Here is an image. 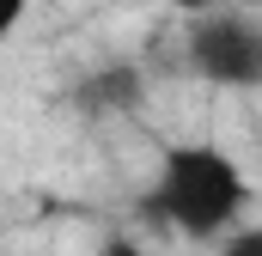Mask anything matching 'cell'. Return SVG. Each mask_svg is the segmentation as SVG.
Listing matches in <instances>:
<instances>
[{"label":"cell","instance_id":"cell-1","mask_svg":"<svg viewBox=\"0 0 262 256\" xmlns=\"http://www.w3.org/2000/svg\"><path fill=\"white\" fill-rule=\"evenodd\" d=\"M250 207V177L244 165L226 153V146H207V140H183L159 159V177L152 189L140 195V214L152 226H171L177 238H226L238 232Z\"/></svg>","mask_w":262,"mask_h":256},{"label":"cell","instance_id":"cell-2","mask_svg":"<svg viewBox=\"0 0 262 256\" xmlns=\"http://www.w3.org/2000/svg\"><path fill=\"white\" fill-rule=\"evenodd\" d=\"M183 61L220 92H250L262 86V25L232 6H201L183 31Z\"/></svg>","mask_w":262,"mask_h":256},{"label":"cell","instance_id":"cell-3","mask_svg":"<svg viewBox=\"0 0 262 256\" xmlns=\"http://www.w3.org/2000/svg\"><path fill=\"white\" fill-rule=\"evenodd\" d=\"M79 104L85 110H134L140 104V73L134 67H104V73H92L85 86H79Z\"/></svg>","mask_w":262,"mask_h":256},{"label":"cell","instance_id":"cell-4","mask_svg":"<svg viewBox=\"0 0 262 256\" xmlns=\"http://www.w3.org/2000/svg\"><path fill=\"white\" fill-rule=\"evenodd\" d=\"M220 244H226V256H262V232H256V226H244L238 238H220Z\"/></svg>","mask_w":262,"mask_h":256},{"label":"cell","instance_id":"cell-5","mask_svg":"<svg viewBox=\"0 0 262 256\" xmlns=\"http://www.w3.org/2000/svg\"><path fill=\"white\" fill-rule=\"evenodd\" d=\"M31 6H37V0H0V37H6V31H12V25L31 12Z\"/></svg>","mask_w":262,"mask_h":256},{"label":"cell","instance_id":"cell-6","mask_svg":"<svg viewBox=\"0 0 262 256\" xmlns=\"http://www.w3.org/2000/svg\"><path fill=\"white\" fill-rule=\"evenodd\" d=\"M98 256H140V244H134V238H122V232H116V238H104V250Z\"/></svg>","mask_w":262,"mask_h":256}]
</instances>
